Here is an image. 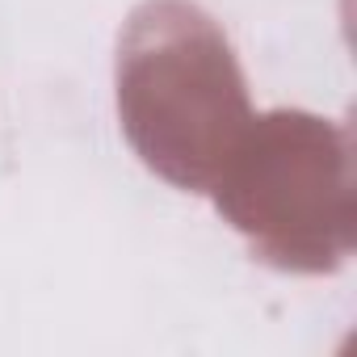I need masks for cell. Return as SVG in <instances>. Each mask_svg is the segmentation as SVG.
I'll use <instances>...</instances> for the list:
<instances>
[]
</instances>
